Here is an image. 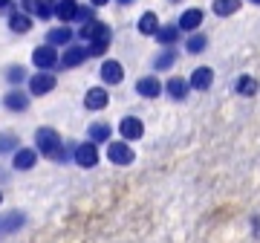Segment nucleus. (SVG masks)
Masks as SVG:
<instances>
[{
  "label": "nucleus",
  "instance_id": "1",
  "mask_svg": "<svg viewBox=\"0 0 260 243\" xmlns=\"http://www.w3.org/2000/svg\"><path fill=\"white\" fill-rule=\"evenodd\" d=\"M35 145H38V150H41V157H49V159H55V162H64L67 159L64 142H61L58 131H52V128H38Z\"/></svg>",
  "mask_w": 260,
  "mask_h": 243
},
{
  "label": "nucleus",
  "instance_id": "2",
  "mask_svg": "<svg viewBox=\"0 0 260 243\" xmlns=\"http://www.w3.org/2000/svg\"><path fill=\"white\" fill-rule=\"evenodd\" d=\"M107 159L113 165H130L136 159V154H133L127 142H107Z\"/></svg>",
  "mask_w": 260,
  "mask_h": 243
},
{
  "label": "nucleus",
  "instance_id": "3",
  "mask_svg": "<svg viewBox=\"0 0 260 243\" xmlns=\"http://www.w3.org/2000/svg\"><path fill=\"white\" fill-rule=\"evenodd\" d=\"M32 64L41 70V73H47L49 67H55L58 64V52L55 47H49V44H44V47H38L35 52H32Z\"/></svg>",
  "mask_w": 260,
  "mask_h": 243
},
{
  "label": "nucleus",
  "instance_id": "4",
  "mask_svg": "<svg viewBox=\"0 0 260 243\" xmlns=\"http://www.w3.org/2000/svg\"><path fill=\"white\" fill-rule=\"evenodd\" d=\"M55 90V75L52 73H38L29 78V93L32 96H47Z\"/></svg>",
  "mask_w": 260,
  "mask_h": 243
},
{
  "label": "nucleus",
  "instance_id": "5",
  "mask_svg": "<svg viewBox=\"0 0 260 243\" xmlns=\"http://www.w3.org/2000/svg\"><path fill=\"white\" fill-rule=\"evenodd\" d=\"M75 162H78L81 168H95V165H99V148H95L93 142H81V145L75 148Z\"/></svg>",
  "mask_w": 260,
  "mask_h": 243
},
{
  "label": "nucleus",
  "instance_id": "6",
  "mask_svg": "<svg viewBox=\"0 0 260 243\" xmlns=\"http://www.w3.org/2000/svg\"><path fill=\"white\" fill-rule=\"evenodd\" d=\"M87 47H67L64 49V55L58 58V67H64V70H73V67H78V64H84L87 61Z\"/></svg>",
  "mask_w": 260,
  "mask_h": 243
},
{
  "label": "nucleus",
  "instance_id": "7",
  "mask_svg": "<svg viewBox=\"0 0 260 243\" xmlns=\"http://www.w3.org/2000/svg\"><path fill=\"white\" fill-rule=\"evenodd\" d=\"M119 131H121V136H124L127 142H136V139H142L145 125H142V119H136V116H124L121 125H119Z\"/></svg>",
  "mask_w": 260,
  "mask_h": 243
},
{
  "label": "nucleus",
  "instance_id": "8",
  "mask_svg": "<svg viewBox=\"0 0 260 243\" xmlns=\"http://www.w3.org/2000/svg\"><path fill=\"white\" fill-rule=\"evenodd\" d=\"M107 102H110V96H107L104 87H93V90H87V96H84V107L87 110H104Z\"/></svg>",
  "mask_w": 260,
  "mask_h": 243
},
{
  "label": "nucleus",
  "instance_id": "9",
  "mask_svg": "<svg viewBox=\"0 0 260 243\" xmlns=\"http://www.w3.org/2000/svg\"><path fill=\"white\" fill-rule=\"evenodd\" d=\"M136 93L145 96V99H156L162 93V81H159L156 75H145V78L136 81Z\"/></svg>",
  "mask_w": 260,
  "mask_h": 243
},
{
  "label": "nucleus",
  "instance_id": "10",
  "mask_svg": "<svg viewBox=\"0 0 260 243\" xmlns=\"http://www.w3.org/2000/svg\"><path fill=\"white\" fill-rule=\"evenodd\" d=\"M214 81V70L211 67H197L194 75H191V81H188V87H194V90H208Z\"/></svg>",
  "mask_w": 260,
  "mask_h": 243
},
{
  "label": "nucleus",
  "instance_id": "11",
  "mask_svg": "<svg viewBox=\"0 0 260 243\" xmlns=\"http://www.w3.org/2000/svg\"><path fill=\"white\" fill-rule=\"evenodd\" d=\"M35 162H38V154L32 148H18L15 150V157H12V165H15L18 171H29Z\"/></svg>",
  "mask_w": 260,
  "mask_h": 243
},
{
  "label": "nucleus",
  "instance_id": "12",
  "mask_svg": "<svg viewBox=\"0 0 260 243\" xmlns=\"http://www.w3.org/2000/svg\"><path fill=\"white\" fill-rule=\"evenodd\" d=\"M179 32L185 29V32H194L197 26H203V9H188V12H182V18H179Z\"/></svg>",
  "mask_w": 260,
  "mask_h": 243
},
{
  "label": "nucleus",
  "instance_id": "13",
  "mask_svg": "<svg viewBox=\"0 0 260 243\" xmlns=\"http://www.w3.org/2000/svg\"><path fill=\"white\" fill-rule=\"evenodd\" d=\"M102 78L107 81V84H119L121 78H124V70H121V64L119 61H104L102 64Z\"/></svg>",
  "mask_w": 260,
  "mask_h": 243
},
{
  "label": "nucleus",
  "instance_id": "14",
  "mask_svg": "<svg viewBox=\"0 0 260 243\" xmlns=\"http://www.w3.org/2000/svg\"><path fill=\"white\" fill-rule=\"evenodd\" d=\"M70 41H73V32H70L67 26L49 29V35H47V44H49V47H70Z\"/></svg>",
  "mask_w": 260,
  "mask_h": 243
},
{
  "label": "nucleus",
  "instance_id": "15",
  "mask_svg": "<svg viewBox=\"0 0 260 243\" xmlns=\"http://www.w3.org/2000/svg\"><path fill=\"white\" fill-rule=\"evenodd\" d=\"M165 90L171 93V99L182 102V99L188 96V81H185V78H179V75H174V78H171V81L165 84Z\"/></svg>",
  "mask_w": 260,
  "mask_h": 243
},
{
  "label": "nucleus",
  "instance_id": "16",
  "mask_svg": "<svg viewBox=\"0 0 260 243\" xmlns=\"http://www.w3.org/2000/svg\"><path fill=\"white\" fill-rule=\"evenodd\" d=\"M6 107H9V110H26L29 107V96L26 93H20V90H9V93H6Z\"/></svg>",
  "mask_w": 260,
  "mask_h": 243
},
{
  "label": "nucleus",
  "instance_id": "17",
  "mask_svg": "<svg viewBox=\"0 0 260 243\" xmlns=\"http://www.w3.org/2000/svg\"><path fill=\"white\" fill-rule=\"evenodd\" d=\"M87 133H90V142H93V145H95V142H110V125H107V122H95V125H90V131H87Z\"/></svg>",
  "mask_w": 260,
  "mask_h": 243
},
{
  "label": "nucleus",
  "instance_id": "18",
  "mask_svg": "<svg viewBox=\"0 0 260 243\" xmlns=\"http://www.w3.org/2000/svg\"><path fill=\"white\" fill-rule=\"evenodd\" d=\"M75 9H78V6H75L73 0H58L52 12H55L58 20H64V23H67V20H75Z\"/></svg>",
  "mask_w": 260,
  "mask_h": 243
},
{
  "label": "nucleus",
  "instance_id": "19",
  "mask_svg": "<svg viewBox=\"0 0 260 243\" xmlns=\"http://www.w3.org/2000/svg\"><path fill=\"white\" fill-rule=\"evenodd\" d=\"M156 41L159 44H165V47H171L174 41H179V26L177 23H171V26H159L156 29Z\"/></svg>",
  "mask_w": 260,
  "mask_h": 243
},
{
  "label": "nucleus",
  "instance_id": "20",
  "mask_svg": "<svg viewBox=\"0 0 260 243\" xmlns=\"http://www.w3.org/2000/svg\"><path fill=\"white\" fill-rule=\"evenodd\" d=\"M23 220L26 217L20 215V211H9V215L0 220V232H18L20 226H23Z\"/></svg>",
  "mask_w": 260,
  "mask_h": 243
},
{
  "label": "nucleus",
  "instance_id": "21",
  "mask_svg": "<svg viewBox=\"0 0 260 243\" xmlns=\"http://www.w3.org/2000/svg\"><path fill=\"white\" fill-rule=\"evenodd\" d=\"M156 29H159V18L153 12H145L139 18V32L142 35H156Z\"/></svg>",
  "mask_w": 260,
  "mask_h": 243
},
{
  "label": "nucleus",
  "instance_id": "22",
  "mask_svg": "<svg viewBox=\"0 0 260 243\" xmlns=\"http://www.w3.org/2000/svg\"><path fill=\"white\" fill-rule=\"evenodd\" d=\"M9 29L23 35V32H29V29H32V20H29V15H23V12H15V15L9 18Z\"/></svg>",
  "mask_w": 260,
  "mask_h": 243
},
{
  "label": "nucleus",
  "instance_id": "23",
  "mask_svg": "<svg viewBox=\"0 0 260 243\" xmlns=\"http://www.w3.org/2000/svg\"><path fill=\"white\" fill-rule=\"evenodd\" d=\"M257 78H251V75H240V78H237V93L240 96H254L257 93Z\"/></svg>",
  "mask_w": 260,
  "mask_h": 243
},
{
  "label": "nucleus",
  "instance_id": "24",
  "mask_svg": "<svg viewBox=\"0 0 260 243\" xmlns=\"http://www.w3.org/2000/svg\"><path fill=\"white\" fill-rule=\"evenodd\" d=\"M240 9V0H214V12L225 18V15H234V12Z\"/></svg>",
  "mask_w": 260,
  "mask_h": 243
},
{
  "label": "nucleus",
  "instance_id": "25",
  "mask_svg": "<svg viewBox=\"0 0 260 243\" xmlns=\"http://www.w3.org/2000/svg\"><path fill=\"white\" fill-rule=\"evenodd\" d=\"M29 9L35 12L41 20H47L52 15V6H49V0H29Z\"/></svg>",
  "mask_w": 260,
  "mask_h": 243
},
{
  "label": "nucleus",
  "instance_id": "26",
  "mask_svg": "<svg viewBox=\"0 0 260 243\" xmlns=\"http://www.w3.org/2000/svg\"><path fill=\"white\" fill-rule=\"evenodd\" d=\"M205 47H208V41H205V35H197V32H194V35H191V38L185 41V49H188V52H194V55H197V52H203Z\"/></svg>",
  "mask_w": 260,
  "mask_h": 243
},
{
  "label": "nucleus",
  "instance_id": "27",
  "mask_svg": "<svg viewBox=\"0 0 260 243\" xmlns=\"http://www.w3.org/2000/svg\"><path fill=\"white\" fill-rule=\"evenodd\" d=\"M174 61H177V49H165L162 55L156 58V70H168V67H174Z\"/></svg>",
  "mask_w": 260,
  "mask_h": 243
},
{
  "label": "nucleus",
  "instance_id": "28",
  "mask_svg": "<svg viewBox=\"0 0 260 243\" xmlns=\"http://www.w3.org/2000/svg\"><path fill=\"white\" fill-rule=\"evenodd\" d=\"M99 23H102V20H87V23L78 29V38H81V41H93V35H95V29H99Z\"/></svg>",
  "mask_w": 260,
  "mask_h": 243
},
{
  "label": "nucleus",
  "instance_id": "29",
  "mask_svg": "<svg viewBox=\"0 0 260 243\" xmlns=\"http://www.w3.org/2000/svg\"><path fill=\"white\" fill-rule=\"evenodd\" d=\"M6 150H18V136L15 133H3L0 136V154H6Z\"/></svg>",
  "mask_w": 260,
  "mask_h": 243
},
{
  "label": "nucleus",
  "instance_id": "30",
  "mask_svg": "<svg viewBox=\"0 0 260 243\" xmlns=\"http://www.w3.org/2000/svg\"><path fill=\"white\" fill-rule=\"evenodd\" d=\"M6 78H9L12 84H20V81L26 78V70H23V67H9V73H6Z\"/></svg>",
  "mask_w": 260,
  "mask_h": 243
},
{
  "label": "nucleus",
  "instance_id": "31",
  "mask_svg": "<svg viewBox=\"0 0 260 243\" xmlns=\"http://www.w3.org/2000/svg\"><path fill=\"white\" fill-rule=\"evenodd\" d=\"M75 20H81V23H87V20H95V18H93V9L78 6V9H75Z\"/></svg>",
  "mask_w": 260,
  "mask_h": 243
},
{
  "label": "nucleus",
  "instance_id": "32",
  "mask_svg": "<svg viewBox=\"0 0 260 243\" xmlns=\"http://www.w3.org/2000/svg\"><path fill=\"white\" fill-rule=\"evenodd\" d=\"M93 6H104V3H110V0H90Z\"/></svg>",
  "mask_w": 260,
  "mask_h": 243
},
{
  "label": "nucleus",
  "instance_id": "33",
  "mask_svg": "<svg viewBox=\"0 0 260 243\" xmlns=\"http://www.w3.org/2000/svg\"><path fill=\"white\" fill-rule=\"evenodd\" d=\"M12 0H0V9H6V6H9Z\"/></svg>",
  "mask_w": 260,
  "mask_h": 243
},
{
  "label": "nucleus",
  "instance_id": "34",
  "mask_svg": "<svg viewBox=\"0 0 260 243\" xmlns=\"http://www.w3.org/2000/svg\"><path fill=\"white\" fill-rule=\"evenodd\" d=\"M119 3H124V6H127V3H133V0H119Z\"/></svg>",
  "mask_w": 260,
  "mask_h": 243
},
{
  "label": "nucleus",
  "instance_id": "35",
  "mask_svg": "<svg viewBox=\"0 0 260 243\" xmlns=\"http://www.w3.org/2000/svg\"><path fill=\"white\" fill-rule=\"evenodd\" d=\"M249 3H257V6H260V0H249Z\"/></svg>",
  "mask_w": 260,
  "mask_h": 243
},
{
  "label": "nucleus",
  "instance_id": "36",
  "mask_svg": "<svg viewBox=\"0 0 260 243\" xmlns=\"http://www.w3.org/2000/svg\"><path fill=\"white\" fill-rule=\"evenodd\" d=\"M0 203H3V194H0Z\"/></svg>",
  "mask_w": 260,
  "mask_h": 243
},
{
  "label": "nucleus",
  "instance_id": "37",
  "mask_svg": "<svg viewBox=\"0 0 260 243\" xmlns=\"http://www.w3.org/2000/svg\"><path fill=\"white\" fill-rule=\"evenodd\" d=\"M171 3H177V0H171Z\"/></svg>",
  "mask_w": 260,
  "mask_h": 243
},
{
  "label": "nucleus",
  "instance_id": "38",
  "mask_svg": "<svg viewBox=\"0 0 260 243\" xmlns=\"http://www.w3.org/2000/svg\"><path fill=\"white\" fill-rule=\"evenodd\" d=\"M73 3H75V0H73Z\"/></svg>",
  "mask_w": 260,
  "mask_h": 243
}]
</instances>
